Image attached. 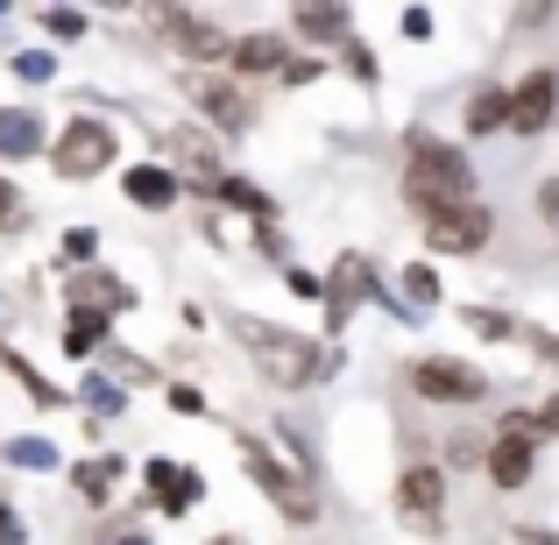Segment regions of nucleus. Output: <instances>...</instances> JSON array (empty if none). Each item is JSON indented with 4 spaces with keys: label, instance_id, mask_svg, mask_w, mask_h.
<instances>
[{
    "label": "nucleus",
    "instance_id": "obj_1",
    "mask_svg": "<svg viewBox=\"0 0 559 545\" xmlns=\"http://www.w3.org/2000/svg\"><path fill=\"white\" fill-rule=\"evenodd\" d=\"M404 191H411V205H425V213H439V205H467V199H475V170H467L461 150L418 135V142H411V164H404Z\"/></svg>",
    "mask_w": 559,
    "mask_h": 545
},
{
    "label": "nucleus",
    "instance_id": "obj_2",
    "mask_svg": "<svg viewBox=\"0 0 559 545\" xmlns=\"http://www.w3.org/2000/svg\"><path fill=\"white\" fill-rule=\"evenodd\" d=\"M248 355L262 362V376H270L276 390H305V382L326 368L312 347L298 341V333H276V327H248Z\"/></svg>",
    "mask_w": 559,
    "mask_h": 545
},
{
    "label": "nucleus",
    "instance_id": "obj_3",
    "mask_svg": "<svg viewBox=\"0 0 559 545\" xmlns=\"http://www.w3.org/2000/svg\"><path fill=\"white\" fill-rule=\"evenodd\" d=\"M496 234V213L489 205H439V213H425V248L432 256H481Z\"/></svg>",
    "mask_w": 559,
    "mask_h": 545
},
{
    "label": "nucleus",
    "instance_id": "obj_4",
    "mask_svg": "<svg viewBox=\"0 0 559 545\" xmlns=\"http://www.w3.org/2000/svg\"><path fill=\"white\" fill-rule=\"evenodd\" d=\"M411 382H418V396H432V404H481V396H489V376H481V368L447 362V355L418 362V368H411Z\"/></svg>",
    "mask_w": 559,
    "mask_h": 545
},
{
    "label": "nucleus",
    "instance_id": "obj_5",
    "mask_svg": "<svg viewBox=\"0 0 559 545\" xmlns=\"http://www.w3.org/2000/svg\"><path fill=\"white\" fill-rule=\"evenodd\" d=\"M107 164H114V128L107 121H71L57 135V170L64 178H99Z\"/></svg>",
    "mask_w": 559,
    "mask_h": 545
},
{
    "label": "nucleus",
    "instance_id": "obj_6",
    "mask_svg": "<svg viewBox=\"0 0 559 545\" xmlns=\"http://www.w3.org/2000/svg\"><path fill=\"white\" fill-rule=\"evenodd\" d=\"M156 22H164V36L178 43V50L191 57V64H213V57H234V43L219 36V28L205 22V14H191V8H164Z\"/></svg>",
    "mask_w": 559,
    "mask_h": 545
},
{
    "label": "nucleus",
    "instance_id": "obj_7",
    "mask_svg": "<svg viewBox=\"0 0 559 545\" xmlns=\"http://www.w3.org/2000/svg\"><path fill=\"white\" fill-rule=\"evenodd\" d=\"M248 475H255L262 489L276 496V510H284L290 524H312V518H319L312 489H305V482H290V475H284V467H276V461H270V453H262V447H248Z\"/></svg>",
    "mask_w": 559,
    "mask_h": 545
},
{
    "label": "nucleus",
    "instance_id": "obj_8",
    "mask_svg": "<svg viewBox=\"0 0 559 545\" xmlns=\"http://www.w3.org/2000/svg\"><path fill=\"white\" fill-rule=\"evenodd\" d=\"M552 107H559V79L552 71H532V79L510 93V128L538 135V128H552Z\"/></svg>",
    "mask_w": 559,
    "mask_h": 545
},
{
    "label": "nucleus",
    "instance_id": "obj_9",
    "mask_svg": "<svg viewBox=\"0 0 559 545\" xmlns=\"http://www.w3.org/2000/svg\"><path fill=\"white\" fill-rule=\"evenodd\" d=\"M396 503H404V518L418 524V532H432V510L447 503V475H439V467H404V482H396Z\"/></svg>",
    "mask_w": 559,
    "mask_h": 545
},
{
    "label": "nucleus",
    "instance_id": "obj_10",
    "mask_svg": "<svg viewBox=\"0 0 559 545\" xmlns=\"http://www.w3.org/2000/svg\"><path fill=\"white\" fill-rule=\"evenodd\" d=\"M532 433H524V425H510L503 439H496V453H489V475L503 482V489H524V482H532Z\"/></svg>",
    "mask_w": 559,
    "mask_h": 545
},
{
    "label": "nucleus",
    "instance_id": "obj_11",
    "mask_svg": "<svg viewBox=\"0 0 559 545\" xmlns=\"http://www.w3.org/2000/svg\"><path fill=\"white\" fill-rule=\"evenodd\" d=\"M489 128H510V85H481L467 99V135H489Z\"/></svg>",
    "mask_w": 559,
    "mask_h": 545
},
{
    "label": "nucleus",
    "instance_id": "obj_12",
    "mask_svg": "<svg viewBox=\"0 0 559 545\" xmlns=\"http://www.w3.org/2000/svg\"><path fill=\"white\" fill-rule=\"evenodd\" d=\"M199 107L213 114L219 128H248V99L234 93V85H219V79H199Z\"/></svg>",
    "mask_w": 559,
    "mask_h": 545
},
{
    "label": "nucleus",
    "instance_id": "obj_13",
    "mask_svg": "<svg viewBox=\"0 0 559 545\" xmlns=\"http://www.w3.org/2000/svg\"><path fill=\"white\" fill-rule=\"evenodd\" d=\"M150 489L164 496V510H191V503H199V475H185V467H170V461L150 467Z\"/></svg>",
    "mask_w": 559,
    "mask_h": 545
},
{
    "label": "nucleus",
    "instance_id": "obj_14",
    "mask_svg": "<svg viewBox=\"0 0 559 545\" xmlns=\"http://www.w3.org/2000/svg\"><path fill=\"white\" fill-rule=\"evenodd\" d=\"M170 156L191 164L199 178H219V150H213V135H199V128H178V135H170Z\"/></svg>",
    "mask_w": 559,
    "mask_h": 545
},
{
    "label": "nucleus",
    "instance_id": "obj_15",
    "mask_svg": "<svg viewBox=\"0 0 559 545\" xmlns=\"http://www.w3.org/2000/svg\"><path fill=\"white\" fill-rule=\"evenodd\" d=\"M128 199L135 205H170L178 199V178H170V170H128Z\"/></svg>",
    "mask_w": 559,
    "mask_h": 545
},
{
    "label": "nucleus",
    "instance_id": "obj_16",
    "mask_svg": "<svg viewBox=\"0 0 559 545\" xmlns=\"http://www.w3.org/2000/svg\"><path fill=\"white\" fill-rule=\"evenodd\" d=\"M36 142H43L36 114H0V156H28Z\"/></svg>",
    "mask_w": 559,
    "mask_h": 545
},
{
    "label": "nucleus",
    "instance_id": "obj_17",
    "mask_svg": "<svg viewBox=\"0 0 559 545\" xmlns=\"http://www.w3.org/2000/svg\"><path fill=\"white\" fill-rule=\"evenodd\" d=\"M99 341H107V312H71L64 319V347L71 355H93Z\"/></svg>",
    "mask_w": 559,
    "mask_h": 545
},
{
    "label": "nucleus",
    "instance_id": "obj_18",
    "mask_svg": "<svg viewBox=\"0 0 559 545\" xmlns=\"http://www.w3.org/2000/svg\"><path fill=\"white\" fill-rule=\"evenodd\" d=\"M234 64H241V71H276V64H284V43H276V36H241V43H234Z\"/></svg>",
    "mask_w": 559,
    "mask_h": 545
},
{
    "label": "nucleus",
    "instance_id": "obj_19",
    "mask_svg": "<svg viewBox=\"0 0 559 545\" xmlns=\"http://www.w3.org/2000/svg\"><path fill=\"white\" fill-rule=\"evenodd\" d=\"M298 36H312V43L347 36V8H298Z\"/></svg>",
    "mask_w": 559,
    "mask_h": 545
},
{
    "label": "nucleus",
    "instance_id": "obj_20",
    "mask_svg": "<svg viewBox=\"0 0 559 545\" xmlns=\"http://www.w3.org/2000/svg\"><path fill=\"white\" fill-rule=\"evenodd\" d=\"M71 298H79V312H93V305H107V312H114V305H128V291L121 284H107V276H79V284H71Z\"/></svg>",
    "mask_w": 559,
    "mask_h": 545
},
{
    "label": "nucleus",
    "instance_id": "obj_21",
    "mask_svg": "<svg viewBox=\"0 0 559 545\" xmlns=\"http://www.w3.org/2000/svg\"><path fill=\"white\" fill-rule=\"evenodd\" d=\"M355 298H369V270H361V262L347 256V262H341V284H333V319H341Z\"/></svg>",
    "mask_w": 559,
    "mask_h": 545
},
{
    "label": "nucleus",
    "instance_id": "obj_22",
    "mask_svg": "<svg viewBox=\"0 0 559 545\" xmlns=\"http://www.w3.org/2000/svg\"><path fill=\"white\" fill-rule=\"evenodd\" d=\"M219 191H227V199H234V205H248V213H255V220H262V227H270V199H262V191H255V185H241V178H227V185H219Z\"/></svg>",
    "mask_w": 559,
    "mask_h": 545
},
{
    "label": "nucleus",
    "instance_id": "obj_23",
    "mask_svg": "<svg viewBox=\"0 0 559 545\" xmlns=\"http://www.w3.org/2000/svg\"><path fill=\"white\" fill-rule=\"evenodd\" d=\"M404 291H411V305H432L439 298V276L425 270V262H411V270H404Z\"/></svg>",
    "mask_w": 559,
    "mask_h": 545
},
{
    "label": "nucleus",
    "instance_id": "obj_24",
    "mask_svg": "<svg viewBox=\"0 0 559 545\" xmlns=\"http://www.w3.org/2000/svg\"><path fill=\"white\" fill-rule=\"evenodd\" d=\"M43 28H50V36H79L85 14H79V8H50V14H43Z\"/></svg>",
    "mask_w": 559,
    "mask_h": 545
},
{
    "label": "nucleus",
    "instance_id": "obj_25",
    "mask_svg": "<svg viewBox=\"0 0 559 545\" xmlns=\"http://www.w3.org/2000/svg\"><path fill=\"white\" fill-rule=\"evenodd\" d=\"M107 482H114V467H107V461H99V467H79V489H85V496H99V503H107Z\"/></svg>",
    "mask_w": 559,
    "mask_h": 545
},
{
    "label": "nucleus",
    "instance_id": "obj_26",
    "mask_svg": "<svg viewBox=\"0 0 559 545\" xmlns=\"http://www.w3.org/2000/svg\"><path fill=\"white\" fill-rule=\"evenodd\" d=\"M14 461L22 467H50V447H43V439H14Z\"/></svg>",
    "mask_w": 559,
    "mask_h": 545
},
{
    "label": "nucleus",
    "instance_id": "obj_27",
    "mask_svg": "<svg viewBox=\"0 0 559 545\" xmlns=\"http://www.w3.org/2000/svg\"><path fill=\"white\" fill-rule=\"evenodd\" d=\"M404 36L425 43V36H432V14H425V8H404Z\"/></svg>",
    "mask_w": 559,
    "mask_h": 545
},
{
    "label": "nucleus",
    "instance_id": "obj_28",
    "mask_svg": "<svg viewBox=\"0 0 559 545\" xmlns=\"http://www.w3.org/2000/svg\"><path fill=\"white\" fill-rule=\"evenodd\" d=\"M467 327H475V333H489V341H496V333H510V319H496V312H481V305H475V312H467Z\"/></svg>",
    "mask_w": 559,
    "mask_h": 545
},
{
    "label": "nucleus",
    "instance_id": "obj_29",
    "mask_svg": "<svg viewBox=\"0 0 559 545\" xmlns=\"http://www.w3.org/2000/svg\"><path fill=\"white\" fill-rule=\"evenodd\" d=\"M453 447V467H467V461H489V453H481V439H447Z\"/></svg>",
    "mask_w": 559,
    "mask_h": 545
},
{
    "label": "nucleus",
    "instance_id": "obj_30",
    "mask_svg": "<svg viewBox=\"0 0 559 545\" xmlns=\"http://www.w3.org/2000/svg\"><path fill=\"white\" fill-rule=\"evenodd\" d=\"M538 213H546L552 227H559V178H546V185H538Z\"/></svg>",
    "mask_w": 559,
    "mask_h": 545
},
{
    "label": "nucleus",
    "instance_id": "obj_31",
    "mask_svg": "<svg viewBox=\"0 0 559 545\" xmlns=\"http://www.w3.org/2000/svg\"><path fill=\"white\" fill-rule=\"evenodd\" d=\"M538 425H546V433H559V390L546 396V411H538Z\"/></svg>",
    "mask_w": 559,
    "mask_h": 545
},
{
    "label": "nucleus",
    "instance_id": "obj_32",
    "mask_svg": "<svg viewBox=\"0 0 559 545\" xmlns=\"http://www.w3.org/2000/svg\"><path fill=\"white\" fill-rule=\"evenodd\" d=\"M14 213H22V199H14V191L0 185V220H8V227H14Z\"/></svg>",
    "mask_w": 559,
    "mask_h": 545
},
{
    "label": "nucleus",
    "instance_id": "obj_33",
    "mask_svg": "<svg viewBox=\"0 0 559 545\" xmlns=\"http://www.w3.org/2000/svg\"><path fill=\"white\" fill-rule=\"evenodd\" d=\"M121 545H150V538H121Z\"/></svg>",
    "mask_w": 559,
    "mask_h": 545
}]
</instances>
